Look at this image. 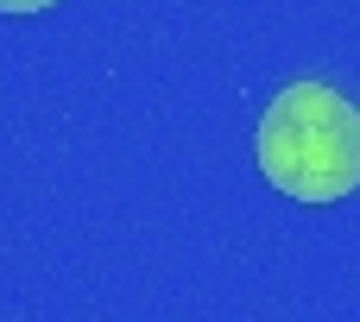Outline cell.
I'll return each instance as SVG.
<instances>
[{"label": "cell", "mask_w": 360, "mask_h": 322, "mask_svg": "<svg viewBox=\"0 0 360 322\" xmlns=\"http://www.w3.org/2000/svg\"><path fill=\"white\" fill-rule=\"evenodd\" d=\"M44 6H57V0H0V13H44Z\"/></svg>", "instance_id": "7a4b0ae2"}, {"label": "cell", "mask_w": 360, "mask_h": 322, "mask_svg": "<svg viewBox=\"0 0 360 322\" xmlns=\"http://www.w3.org/2000/svg\"><path fill=\"white\" fill-rule=\"evenodd\" d=\"M253 158L291 202H342L360 190V108L329 82H291L266 101Z\"/></svg>", "instance_id": "6da1fadb"}]
</instances>
